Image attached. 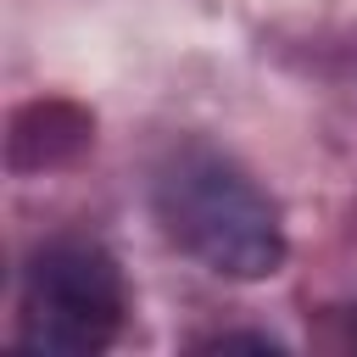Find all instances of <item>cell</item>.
Instances as JSON below:
<instances>
[{"label":"cell","mask_w":357,"mask_h":357,"mask_svg":"<svg viewBox=\"0 0 357 357\" xmlns=\"http://www.w3.org/2000/svg\"><path fill=\"white\" fill-rule=\"evenodd\" d=\"M162 229L218 279L257 284L284 268V223L268 190L212 145H178L151 178Z\"/></svg>","instance_id":"1"},{"label":"cell","mask_w":357,"mask_h":357,"mask_svg":"<svg viewBox=\"0 0 357 357\" xmlns=\"http://www.w3.org/2000/svg\"><path fill=\"white\" fill-rule=\"evenodd\" d=\"M123 324V273L95 240H50L22 273V346L50 357L100 351Z\"/></svg>","instance_id":"2"}]
</instances>
